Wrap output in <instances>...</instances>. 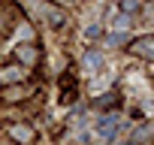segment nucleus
<instances>
[{
  "label": "nucleus",
  "mask_w": 154,
  "mask_h": 145,
  "mask_svg": "<svg viewBox=\"0 0 154 145\" xmlns=\"http://www.w3.org/2000/svg\"><path fill=\"white\" fill-rule=\"evenodd\" d=\"M12 136L21 139V142H27V139H30V130H27V127H12Z\"/></svg>",
  "instance_id": "nucleus-7"
},
{
  "label": "nucleus",
  "mask_w": 154,
  "mask_h": 145,
  "mask_svg": "<svg viewBox=\"0 0 154 145\" xmlns=\"http://www.w3.org/2000/svg\"><path fill=\"white\" fill-rule=\"evenodd\" d=\"M133 51L142 54V57H148V60H154V36H139L133 42Z\"/></svg>",
  "instance_id": "nucleus-2"
},
{
  "label": "nucleus",
  "mask_w": 154,
  "mask_h": 145,
  "mask_svg": "<svg viewBox=\"0 0 154 145\" xmlns=\"http://www.w3.org/2000/svg\"><path fill=\"white\" fill-rule=\"evenodd\" d=\"M112 27H118V30H127V27H130V18H127V15H118V18H112Z\"/></svg>",
  "instance_id": "nucleus-6"
},
{
  "label": "nucleus",
  "mask_w": 154,
  "mask_h": 145,
  "mask_svg": "<svg viewBox=\"0 0 154 145\" xmlns=\"http://www.w3.org/2000/svg\"><path fill=\"white\" fill-rule=\"evenodd\" d=\"M24 76V72H21V66H9V69H0V85H3V82H18Z\"/></svg>",
  "instance_id": "nucleus-4"
},
{
  "label": "nucleus",
  "mask_w": 154,
  "mask_h": 145,
  "mask_svg": "<svg viewBox=\"0 0 154 145\" xmlns=\"http://www.w3.org/2000/svg\"><path fill=\"white\" fill-rule=\"evenodd\" d=\"M124 39H127V36H124V33H112V36H109V42H112V45H121V42H124Z\"/></svg>",
  "instance_id": "nucleus-9"
},
{
  "label": "nucleus",
  "mask_w": 154,
  "mask_h": 145,
  "mask_svg": "<svg viewBox=\"0 0 154 145\" xmlns=\"http://www.w3.org/2000/svg\"><path fill=\"white\" fill-rule=\"evenodd\" d=\"M33 57H36V54H33V48H30V45H21V60L33 63Z\"/></svg>",
  "instance_id": "nucleus-8"
},
{
  "label": "nucleus",
  "mask_w": 154,
  "mask_h": 145,
  "mask_svg": "<svg viewBox=\"0 0 154 145\" xmlns=\"http://www.w3.org/2000/svg\"><path fill=\"white\" fill-rule=\"evenodd\" d=\"M39 15H45L51 24H60V21H63V12L54 9V6H45V3H39Z\"/></svg>",
  "instance_id": "nucleus-3"
},
{
  "label": "nucleus",
  "mask_w": 154,
  "mask_h": 145,
  "mask_svg": "<svg viewBox=\"0 0 154 145\" xmlns=\"http://www.w3.org/2000/svg\"><path fill=\"white\" fill-rule=\"evenodd\" d=\"M118 130H121V118H118V115H106V118H100V124H97V133H100L103 139H112Z\"/></svg>",
  "instance_id": "nucleus-1"
},
{
  "label": "nucleus",
  "mask_w": 154,
  "mask_h": 145,
  "mask_svg": "<svg viewBox=\"0 0 154 145\" xmlns=\"http://www.w3.org/2000/svg\"><path fill=\"white\" fill-rule=\"evenodd\" d=\"M124 6H127V12H133V9L139 6V0H127V3H124Z\"/></svg>",
  "instance_id": "nucleus-10"
},
{
  "label": "nucleus",
  "mask_w": 154,
  "mask_h": 145,
  "mask_svg": "<svg viewBox=\"0 0 154 145\" xmlns=\"http://www.w3.org/2000/svg\"><path fill=\"white\" fill-rule=\"evenodd\" d=\"M100 66H103V54L88 51V54H85V69H88V72H94V69H100Z\"/></svg>",
  "instance_id": "nucleus-5"
}]
</instances>
